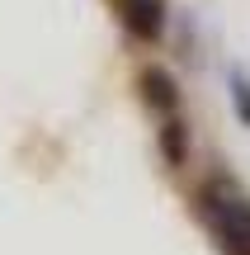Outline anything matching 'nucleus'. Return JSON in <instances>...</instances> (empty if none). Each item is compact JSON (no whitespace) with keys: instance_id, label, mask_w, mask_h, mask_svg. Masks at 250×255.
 <instances>
[{"instance_id":"obj_4","label":"nucleus","mask_w":250,"mask_h":255,"mask_svg":"<svg viewBox=\"0 0 250 255\" xmlns=\"http://www.w3.org/2000/svg\"><path fill=\"white\" fill-rule=\"evenodd\" d=\"M156 146H161V161L166 170H184L189 156H194V132H189V114H166L156 119Z\"/></svg>"},{"instance_id":"obj_1","label":"nucleus","mask_w":250,"mask_h":255,"mask_svg":"<svg viewBox=\"0 0 250 255\" xmlns=\"http://www.w3.org/2000/svg\"><path fill=\"white\" fill-rule=\"evenodd\" d=\"M198 203V218H203L208 237L217 241L222 255H250V194L232 175H208L194 194Z\"/></svg>"},{"instance_id":"obj_2","label":"nucleus","mask_w":250,"mask_h":255,"mask_svg":"<svg viewBox=\"0 0 250 255\" xmlns=\"http://www.w3.org/2000/svg\"><path fill=\"white\" fill-rule=\"evenodd\" d=\"M118 24L128 28L137 43H161L170 24V0H109Z\"/></svg>"},{"instance_id":"obj_5","label":"nucleus","mask_w":250,"mask_h":255,"mask_svg":"<svg viewBox=\"0 0 250 255\" xmlns=\"http://www.w3.org/2000/svg\"><path fill=\"white\" fill-rule=\"evenodd\" d=\"M232 95H236V119L250 128V85L241 81V76H232Z\"/></svg>"},{"instance_id":"obj_3","label":"nucleus","mask_w":250,"mask_h":255,"mask_svg":"<svg viewBox=\"0 0 250 255\" xmlns=\"http://www.w3.org/2000/svg\"><path fill=\"white\" fill-rule=\"evenodd\" d=\"M137 100L147 104L151 123H156V119H166V114H179V109H184L179 81L166 71V66H142V71H137Z\"/></svg>"}]
</instances>
